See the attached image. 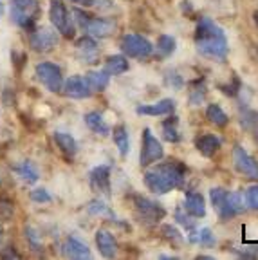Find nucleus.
<instances>
[{
	"label": "nucleus",
	"instance_id": "18",
	"mask_svg": "<svg viewBox=\"0 0 258 260\" xmlns=\"http://www.w3.org/2000/svg\"><path fill=\"white\" fill-rule=\"evenodd\" d=\"M175 110V102L174 100H161L157 103H152V105H139L137 107V114L141 116H166V114H172Z\"/></svg>",
	"mask_w": 258,
	"mask_h": 260
},
{
	"label": "nucleus",
	"instance_id": "21",
	"mask_svg": "<svg viewBox=\"0 0 258 260\" xmlns=\"http://www.w3.org/2000/svg\"><path fill=\"white\" fill-rule=\"evenodd\" d=\"M206 119H208L211 125L217 126V128H224V126L230 123V116H228V114L222 110V107L217 105V103L208 105V109H206Z\"/></svg>",
	"mask_w": 258,
	"mask_h": 260
},
{
	"label": "nucleus",
	"instance_id": "17",
	"mask_svg": "<svg viewBox=\"0 0 258 260\" xmlns=\"http://www.w3.org/2000/svg\"><path fill=\"white\" fill-rule=\"evenodd\" d=\"M78 58H80L83 63H98V45L92 38L83 37L78 40L76 44Z\"/></svg>",
	"mask_w": 258,
	"mask_h": 260
},
{
	"label": "nucleus",
	"instance_id": "37",
	"mask_svg": "<svg viewBox=\"0 0 258 260\" xmlns=\"http://www.w3.org/2000/svg\"><path fill=\"white\" fill-rule=\"evenodd\" d=\"M175 219H177L184 228H188V230H194V220L188 217V213H182L181 210H177V211H175Z\"/></svg>",
	"mask_w": 258,
	"mask_h": 260
},
{
	"label": "nucleus",
	"instance_id": "28",
	"mask_svg": "<svg viewBox=\"0 0 258 260\" xmlns=\"http://www.w3.org/2000/svg\"><path fill=\"white\" fill-rule=\"evenodd\" d=\"M190 87H191V90H190V96H188L190 103H191V105H199V103H202V100H204V96H206L204 80H202V78H199V80H195Z\"/></svg>",
	"mask_w": 258,
	"mask_h": 260
},
{
	"label": "nucleus",
	"instance_id": "29",
	"mask_svg": "<svg viewBox=\"0 0 258 260\" xmlns=\"http://www.w3.org/2000/svg\"><path fill=\"white\" fill-rule=\"evenodd\" d=\"M16 172H18V175H20L25 183H29V184L37 183V181H38V170L35 168V165H33V162H29V161L22 162L20 167L16 168Z\"/></svg>",
	"mask_w": 258,
	"mask_h": 260
},
{
	"label": "nucleus",
	"instance_id": "13",
	"mask_svg": "<svg viewBox=\"0 0 258 260\" xmlns=\"http://www.w3.org/2000/svg\"><path fill=\"white\" fill-rule=\"evenodd\" d=\"M63 92L65 96L73 98V100H83V98L90 96V87L87 85L83 76H73L65 81Z\"/></svg>",
	"mask_w": 258,
	"mask_h": 260
},
{
	"label": "nucleus",
	"instance_id": "4",
	"mask_svg": "<svg viewBox=\"0 0 258 260\" xmlns=\"http://www.w3.org/2000/svg\"><path fill=\"white\" fill-rule=\"evenodd\" d=\"M134 206H136L137 217L146 224H155L159 220L165 219L166 210L159 203H153V201L141 197V195H136L134 197Z\"/></svg>",
	"mask_w": 258,
	"mask_h": 260
},
{
	"label": "nucleus",
	"instance_id": "15",
	"mask_svg": "<svg viewBox=\"0 0 258 260\" xmlns=\"http://www.w3.org/2000/svg\"><path fill=\"white\" fill-rule=\"evenodd\" d=\"M61 253H63L67 258H78V260L90 258L89 246H85L81 240L74 239V237H69V239L65 240L63 246H61Z\"/></svg>",
	"mask_w": 258,
	"mask_h": 260
},
{
	"label": "nucleus",
	"instance_id": "27",
	"mask_svg": "<svg viewBox=\"0 0 258 260\" xmlns=\"http://www.w3.org/2000/svg\"><path fill=\"white\" fill-rule=\"evenodd\" d=\"M114 143H116V148L119 150V154L125 157L128 154V148H130V139H128V132H126L125 126H116L114 130Z\"/></svg>",
	"mask_w": 258,
	"mask_h": 260
},
{
	"label": "nucleus",
	"instance_id": "30",
	"mask_svg": "<svg viewBox=\"0 0 258 260\" xmlns=\"http://www.w3.org/2000/svg\"><path fill=\"white\" fill-rule=\"evenodd\" d=\"M157 51L161 56H170L175 51V40L170 35H161L157 40Z\"/></svg>",
	"mask_w": 258,
	"mask_h": 260
},
{
	"label": "nucleus",
	"instance_id": "22",
	"mask_svg": "<svg viewBox=\"0 0 258 260\" xmlns=\"http://www.w3.org/2000/svg\"><path fill=\"white\" fill-rule=\"evenodd\" d=\"M85 125L89 126L92 132H96V134H100V136H107L110 132V126L107 125L105 119H103V116H101L100 112L85 114Z\"/></svg>",
	"mask_w": 258,
	"mask_h": 260
},
{
	"label": "nucleus",
	"instance_id": "25",
	"mask_svg": "<svg viewBox=\"0 0 258 260\" xmlns=\"http://www.w3.org/2000/svg\"><path fill=\"white\" fill-rule=\"evenodd\" d=\"M54 141H56L58 148H60L65 155L73 157V155L76 154V141H74V138L71 134H67V132H56V134H54Z\"/></svg>",
	"mask_w": 258,
	"mask_h": 260
},
{
	"label": "nucleus",
	"instance_id": "9",
	"mask_svg": "<svg viewBox=\"0 0 258 260\" xmlns=\"http://www.w3.org/2000/svg\"><path fill=\"white\" fill-rule=\"evenodd\" d=\"M233 161L235 168H237L244 177L251 179V181H258V161L246 152V148H242L240 145L235 146L233 150Z\"/></svg>",
	"mask_w": 258,
	"mask_h": 260
},
{
	"label": "nucleus",
	"instance_id": "40",
	"mask_svg": "<svg viewBox=\"0 0 258 260\" xmlns=\"http://www.w3.org/2000/svg\"><path fill=\"white\" fill-rule=\"evenodd\" d=\"M9 249H11V251H9V253H6V251H4L0 256H2V258H22V256L18 255V253L13 251V248H9Z\"/></svg>",
	"mask_w": 258,
	"mask_h": 260
},
{
	"label": "nucleus",
	"instance_id": "31",
	"mask_svg": "<svg viewBox=\"0 0 258 260\" xmlns=\"http://www.w3.org/2000/svg\"><path fill=\"white\" fill-rule=\"evenodd\" d=\"M87 210H89L90 215H101V217H110V219H116L114 217V213L109 210V206H105V204L101 203V201H90L89 206H87Z\"/></svg>",
	"mask_w": 258,
	"mask_h": 260
},
{
	"label": "nucleus",
	"instance_id": "38",
	"mask_svg": "<svg viewBox=\"0 0 258 260\" xmlns=\"http://www.w3.org/2000/svg\"><path fill=\"white\" fill-rule=\"evenodd\" d=\"M73 15L76 16V22H78V25H80L81 29L87 27V24H89V20H90V16H87L85 13H81L80 9H74Z\"/></svg>",
	"mask_w": 258,
	"mask_h": 260
},
{
	"label": "nucleus",
	"instance_id": "19",
	"mask_svg": "<svg viewBox=\"0 0 258 260\" xmlns=\"http://www.w3.org/2000/svg\"><path fill=\"white\" fill-rule=\"evenodd\" d=\"M96 244H98V249H100V253L105 258H114L117 253V244H116V239H114V235L110 232H107V230H100V232L96 233Z\"/></svg>",
	"mask_w": 258,
	"mask_h": 260
},
{
	"label": "nucleus",
	"instance_id": "8",
	"mask_svg": "<svg viewBox=\"0 0 258 260\" xmlns=\"http://www.w3.org/2000/svg\"><path fill=\"white\" fill-rule=\"evenodd\" d=\"M37 78L40 80V83L51 92H58L61 90V71L58 69L54 63L49 61H42L37 65Z\"/></svg>",
	"mask_w": 258,
	"mask_h": 260
},
{
	"label": "nucleus",
	"instance_id": "44",
	"mask_svg": "<svg viewBox=\"0 0 258 260\" xmlns=\"http://www.w3.org/2000/svg\"><path fill=\"white\" fill-rule=\"evenodd\" d=\"M2 235H4V232H2V228H0V240H2Z\"/></svg>",
	"mask_w": 258,
	"mask_h": 260
},
{
	"label": "nucleus",
	"instance_id": "41",
	"mask_svg": "<svg viewBox=\"0 0 258 260\" xmlns=\"http://www.w3.org/2000/svg\"><path fill=\"white\" fill-rule=\"evenodd\" d=\"M73 4H80V6H92V0H71Z\"/></svg>",
	"mask_w": 258,
	"mask_h": 260
},
{
	"label": "nucleus",
	"instance_id": "46",
	"mask_svg": "<svg viewBox=\"0 0 258 260\" xmlns=\"http://www.w3.org/2000/svg\"><path fill=\"white\" fill-rule=\"evenodd\" d=\"M256 139H258V134H256Z\"/></svg>",
	"mask_w": 258,
	"mask_h": 260
},
{
	"label": "nucleus",
	"instance_id": "7",
	"mask_svg": "<svg viewBox=\"0 0 258 260\" xmlns=\"http://www.w3.org/2000/svg\"><path fill=\"white\" fill-rule=\"evenodd\" d=\"M165 155L163 145L155 139L152 134V130L145 128L143 130V148H141V165L143 167H150L152 162L159 161Z\"/></svg>",
	"mask_w": 258,
	"mask_h": 260
},
{
	"label": "nucleus",
	"instance_id": "14",
	"mask_svg": "<svg viewBox=\"0 0 258 260\" xmlns=\"http://www.w3.org/2000/svg\"><path fill=\"white\" fill-rule=\"evenodd\" d=\"M116 22L109 20V18H90L85 31H89L92 37L98 38H109L116 32Z\"/></svg>",
	"mask_w": 258,
	"mask_h": 260
},
{
	"label": "nucleus",
	"instance_id": "1",
	"mask_svg": "<svg viewBox=\"0 0 258 260\" xmlns=\"http://www.w3.org/2000/svg\"><path fill=\"white\" fill-rule=\"evenodd\" d=\"M195 47L204 58L217 61L226 60L228 51H230L224 29L206 16H201L195 25Z\"/></svg>",
	"mask_w": 258,
	"mask_h": 260
},
{
	"label": "nucleus",
	"instance_id": "16",
	"mask_svg": "<svg viewBox=\"0 0 258 260\" xmlns=\"http://www.w3.org/2000/svg\"><path fill=\"white\" fill-rule=\"evenodd\" d=\"M184 211L191 217H201L206 215V206H204V197L201 193H195V191H186L184 195V204H182Z\"/></svg>",
	"mask_w": 258,
	"mask_h": 260
},
{
	"label": "nucleus",
	"instance_id": "36",
	"mask_svg": "<svg viewBox=\"0 0 258 260\" xmlns=\"http://www.w3.org/2000/svg\"><path fill=\"white\" fill-rule=\"evenodd\" d=\"M163 233L166 235V239L175 240V242H181V240H182V237H181V233H179V230H175L174 226H165V228H163Z\"/></svg>",
	"mask_w": 258,
	"mask_h": 260
},
{
	"label": "nucleus",
	"instance_id": "23",
	"mask_svg": "<svg viewBox=\"0 0 258 260\" xmlns=\"http://www.w3.org/2000/svg\"><path fill=\"white\" fill-rule=\"evenodd\" d=\"M85 81H87V85L92 90L101 92V90H105L107 85H109V73H105V71H90L85 76Z\"/></svg>",
	"mask_w": 258,
	"mask_h": 260
},
{
	"label": "nucleus",
	"instance_id": "42",
	"mask_svg": "<svg viewBox=\"0 0 258 260\" xmlns=\"http://www.w3.org/2000/svg\"><path fill=\"white\" fill-rule=\"evenodd\" d=\"M110 0H92V6H109Z\"/></svg>",
	"mask_w": 258,
	"mask_h": 260
},
{
	"label": "nucleus",
	"instance_id": "20",
	"mask_svg": "<svg viewBox=\"0 0 258 260\" xmlns=\"http://www.w3.org/2000/svg\"><path fill=\"white\" fill-rule=\"evenodd\" d=\"M195 148H197L204 157H211V155L217 154V150L220 148V139L213 134H202L195 139Z\"/></svg>",
	"mask_w": 258,
	"mask_h": 260
},
{
	"label": "nucleus",
	"instance_id": "2",
	"mask_svg": "<svg viewBox=\"0 0 258 260\" xmlns=\"http://www.w3.org/2000/svg\"><path fill=\"white\" fill-rule=\"evenodd\" d=\"M186 175H188V168L184 167V162L177 161V159H170V161L159 162L157 167L145 172L143 181L152 193L165 195L175 188H181Z\"/></svg>",
	"mask_w": 258,
	"mask_h": 260
},
{
	"label": "nucleus",
	"instance_id": "35",
	"mask_svg": "<svg viewBox=\"0 0 258 260\" xmlns=\"http://www.w3.org/2000/svg\"><path fill=\"white\" fill-rule=\"evenodd\" d=\"M31 199L35 203H51V195L47 193V190H35L31 191Z\"/></svg>",
	"mask_w": 258,
	"mask_h": 260
},
{
	"label": "nucleus",
	"instance_id": "26",
	"mask_svg": "<svg viewBox=\"0 0 258 260\" xmlns=\"http://www.w3.org/2000/svg\"><path fill=\"white\" fill-rule=\"evenodd\" d=\"M163 138L170 143L181 141V134H179V119L175 118V116L163 121Z\"/></svg>",
	"mask_w": 258,
	"mask_h": 260
},
{
	"label": "nucleus",
	"instance_id": "10",
	"mask_svg": "<svg viewBox=\"0 0 258 260\" xmlns=\"http://www.w3.org/2000/svg\"><path fill=\"white\" fill-rule=\"evenodd\" d=\"M49 16H51V22H53V25L58 29V32H61L63 37H73L74 25H73V22H71V18H69L67 9H65L61 0H53V2H51Z\"/></svg>",
	"mask_w": 258,
	"mask_h": 260
},
{
	"label": "nucleus",
	"instance_id": "24",
	"mask_svg": "<svg viewBox=\"0 0 258 260\" xmlns=\"http://www.w3.org/2000/svg\"><path fill=\"white\" fill-rule=\"evenodd\" d=\"M126 71H128V61H126L125 56H121V54H114V56L107 58L105 73L117 76V74H123V73H126Z\"/></svg>",
	"mask_w": 258,
	"mask_h": 260
},
{
	"label": "nucleus",
	"instance_id": "34",
	"mask_svg": "<svg viewBox=\"0 0 258 260\" xmlns=\"http://www.w3.org/2000/svg\"><path fill=\"white\" fill-rule=\"evenodd\" d=\"M246 203L249 208L258 210V184H253L246 190Z\"/></svg>",
	"mask_w": 258,
	"mask_h": 260
},
{
	"label": "nucleus",
	"instance_id": "45",
	"mask_svg": "<svg viewBox=\"0 0 258 260\" xmlns=\"http://www.w3.org/2000/svg\"><path fill=\"white\" fill-rule=\"evenodd\" d=\"M0 15H2V4H0Z\"/></svg>",
	"mask_w": 258,
	"mask_h": 260
},
{
	"label": "nucleus",
	"instance_id": "11",
	"mask_svg": "<svg viewBox=\"0 0 258 260\" xmlns=\"http://www.w3.org/2000/svg\"><path fill=\"white\" fill-rule=\"evenodd\" d=\"M31 47L38 53H47L51 49L56 47L58 44V32H54L53 29L44 27L37 29L35 32H31Z\"/></svg>",
	"mask_w": 258,
	"mask_h": 260
},
{
	"label": "nucleus",
	"instance_id": "39",
	"mask_svg": "<svg viewBox=\"0 0 258 260\" xmlns=\"http://www.w3.org/2000/svg\"><path fill=\"white\" fill-rule=\"evenodd\" d=\"M25 233H27V240L35 246V248H40V235H38L33 228H25Z\"/></svg>",
	"mask_w": 258,
	"mask_h": 260
},
{
	"label": "nucleus",
	"instance_id": "5",
	"mask_svg": "<svg viewBox=\"0 0 258 260\" xmlns=\"http://www.w3.org/2000/svg\"><path fill=\"white\" fill-rule=\"evenodd\" d=\"M121 51L128 58H139V60H145L152 54L153 47L145 37H139V35H134L128 32L121 38Z\"/></svg>",
	"mask_w": 258,
	"mask_h": 260
},
{
	"label": "nucleus",
	"instance_id": "32",
	"mask_svg": "<svg viewBox=\"0 0 258 260\" xmlns=\"http://www.w3.org/2000/svg\"><path fill=\"white\" fill-rule=\"evenodd\" d=\"M13 215H15V204H13V201L9 199H0V220L2 222H8V220L13 219Z\"/></svg>",
	"mask_w": 258,
	"mask_h": 260
},
{
	"label": "nucleus",
	"instance_id": "43",
	"mask_svg": "<svg viewBox=\"0 0 258 260\" xmlns=\"http://www.w3.org/2000/svg\"><path fill=\"white\" fill-rule=\"evenodd\" d=\"M253 18H254V24H256V25H258V11H254Z\"/></svg>",
	"mask_w": 258,
	"mask_h": 260
},
{
	"label": "nucleus",
	"instance_id": "12",
	"mask_svg": "<svg viewBox=\"0 0 258 260\" xmlns=\"http://www.w3.org/2000/svg\"><path fill=\"white\" fill-rule=\"evenodd\" d=\"M90 181V188H92L96 193H103L109 197L110 195V168L101 165V167H96L89 175Z\"/></svg>",
	"mask_w": 258,
	"mask_h": 260
},
{
	"label": "nucleus",
	"instance_id": "3",
	"mask_svg": "<svg viewBox=\"0 0 258 260\" xmlns=\"http://www.w3.org/2000/svg\"><path fill=\"white\" fill-rule=\"evenodd\" d=\"M210 199L213 204L215 211L218 213L222 220H228L231 217L238 215L244 211V203L238 193H231V191L224 190V188H211Z\"/></svg>",
	"mask_w": 258,
	"mask_h": 260
},
{
	"label": "nucleus",
	"instance_id": "33",
	"mask_svg": "<svg viewBox=\"0 0 258 260\" xmlns=\"http://www.w3.org/2000/svg\"><path fill=\"white\" fill-rule=\"evenodd\" d=\"M199 237H194L191 240H197L199 244H202V246H213L215 239H213V233H211L210 228H202L201 232L197 233Z\"/></svg>",
	"mask_w": 258,
	"mask_h": 260
},
{
	"label": "nucleus",
	"instance_id": "6",
	"mask_svg": "<svg viewBox=\"0 0 258 260\" xmlns=\"http://www.w3.org/2000/svg\"><path fill=\"white\" fill-rule=\"evenodd\" d=\"M37 9H38L37 0H13L11 4L13 22L22 25V27H29V25H33Z\"/></svg>",
	"mask_w": 258,
	"mask_h": 260
}]
</instances>
